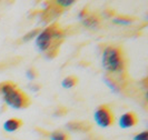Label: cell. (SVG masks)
<instances>
[{
	"instance_id": "obj_16",
	"label": "cell",
	"mask_w": 148,
	"mask_h": 140,
	"mask_svg": "<svg viewBox=\"0 0 148 140\" xmlns=\"http://www.w3.org/2000/svg\"><path fill=\"white\" fill-rule=\"evenodd\" d=\"M133 140H148V132L147 131H143L134 136Z\"/></svg>"
},
{
	"instance_id": "obj_13",
	"label": "cell",
	"mask_w": 148,
	"mask_h": 140,
	"mask_svg": "<svg viewBox=\"0 0 148 140\" xmlns=\"http://www.w3.org/2000/svg\"><path fill=\"white\" fill-rule=\"evenodd\" d=\"M40 32V29H34V30H30L28 33H26L23 37L20 39V44H22V42H28V41H30L31 39H35V38L38 36V33Z\"/></svg>"
},
{
	"instance_id": "obj_7",
	"label": "cell",
	"mask_w": 148,
	"mask_h": 140,
	"mask_svg": "<svg viewBox=\"0 0 148 140\" xmlns=\"http://www.w3.org/2000/svg\"><path fill=\"white\" fill-rule=\"evenodd\" d=\"M67 129L75 132H87L91 129V125L86 121H71L66 125Z\"/></svg>"
},
{
	"instance_id": "obj_8",
	"label": "cell",
	"mask_w": 148,
	"mask_h": 140,
	"mask_svg": "<svg viewBox=\"0 0 148 140\" xmlns=\"http://www.w3.org/2000/svg\"><path fill=\"white\" fill-rule=\"evenodd\" d=\"M23 125L21 119L19 118H10L5 121L3 124V129L7 132H15L17 130H19L21 128V126Z\"/></svg>"
},
{
	"instance_id": "obj_14",
	"label": "cell",
	"mask_w": 148,
	"mask_h": 140,
	"mask_svg": "<svg viewBox=\"0 0 148 140\" xmlns=\"http://www.w3.org/2000/svg\"><path fill=\"white\" fill-rule=\"evenodd\" d=\"M53 2H55V3H56V5H57L61 10L71 7V6L75 3L74 0H56V1H53Z\"/></svg>"
},
{
	"instance_id": "obj_18",
	"label": "cell",
	"mask_w": 148,
	"mask_h": 140,
	"mask_svg": "<svg viewBox=\"0 0 148 140\" xmlns=\"http://www.w3.org/2000/svg\"><path fill=\"white\" fill-rule=\"evenodd\" d=\"M85 140H101L100 138H97V137H88V138H86Z\"/></svg>"
},
{
	"instance_id": "obj_4",
	"label": "cell",
	"mask_w": 148,
	"mask_h": 140,
	"mask_svg": "<svg viewBox=\"0 0 148 140\" xmlns=\"http://www.w3.org/2000/svg\"><path fill=\"white\" fill-rule=\"evenodd\" d=\"M94 119L97 125L101 128H108L115 122V116L108 104L98 106L94 112Z\"/></svg>"
},
{
	"instance_id": "obj_15",
	"label": "cell",
	"mask_w": 148,
	"mask_h": 140,
	"mask_svg": "<svg viewBox=\"0 0 148 140\" xmlns=\"http://www.w3.org/2000/svg\"><path fill=\"white\" fill-rule=\"evenodd\" d=\"M26 76H27V78L29 79V80H35L36 78L38 77V71L36 68H34V67H31L29 68L27 71H26Z\"/></svg>"
},
{
	"instance_id": "obj_5",
	"label": "cell",
	"mask_w": 148,
	"mask_h": 140,
	"mask_svg": "<svg viewBox=\"0 0 148 140\" xmlns=\"http://www.w3.org/2000/svg\"><path fill=\"white\" fill-rule=\"evenodd\" d=\"M137 124H138V117H137V115L135 112H133V111L125 112L124 115H121L119 117L118 125L123 129H128V128L135 127Z\"/></svg>"
},
{
	"instance_id": "obj_6",
	"label": "cell",
	"mask_w": 148,
	"mask_h": 140,
	"mask_svg": "<svg viewBox=\"0 0 148 140\" xmlns=\"http://www.w3.org/2000/svg\"><path fill=\"white\" fill-rule=\"evenodd\" d=\"M82 23L84 27L88 28L90 30H97L100 28L101 26V18L98 14H88L86 18H84L82 20Z\"/></svg>"
},
{
	"instance_id": "obj_9",
	"label": "cell",
	"mask_w": 148,
	"mask_h": 140,
	"mask_svg": "<svg viewBox=\"0 0 148 140\" xmlns=\"http://www.w3.org/2000/svg\"><path fill=\"white\" fill-rule=\"evenodd\" d=\"M136 19L129 16H116L114 18H111V21L116 25H121V26H129L132 25Z\"/></svg>"
},
{
	"instance_id": "obj_11",
	"label": "cell",
	"mask_w": 148,
	"mask_h": 140,
	"mask_svg": "<svg viewBox=\"0 0 148 140\" xmlns=\"http://www.w3.org/2000/svg\"><path fill=\"white\" fill-rule=\"evenodd\" d=\"M77 83H78V78L76 76H68V77L62 79V81H61V87L65 89H70V88H74Z\"/></svg>"
},
{
	"instance_id": "obj_12",
	"label": "cell",
	"mask_w": 148,
	"mask_h": 140,
	"mask_svg": "<svg viewBox=\"0 0 148 140\" xmlns=\"http://www.w3.org/2000/svg\"><path fill=\"white\" fill-rule=\"evenodd\" d=\"M50 140H70V136L62 130H55L49 135Z\"/></svg>"
},
{
	"instance_id": "obj_3",
	"label": "cell",
	"mask_w": 148,
	"mask_h": 140,
	"mask_svg": "<svg viewBox=\"0 0 148 140\" xmlns=\"http://www.w3.org/2000/svg\"><path fill=\"white\" fill-rule=\"evenodd\" d=\"M5 103L9 106L10 108L15 109V110H20V109H25L27 107H29L30 99L22 90L18 88H15L11 90L10 92H8L6 96L2 97Z\"/></svg>"
},
{
	"instance_id": "obj_10",
	"label": "cell",
	"mask_w": 148,
	"mask_h": 140,
	"mask_svg": "<svg viewBox=\"0 0 148 140\" xmlns=\"http://www.w3.org/2000/svg\"><path fill=\"white\" fill-rule=\"evenodd\" d=\"M17 88V85L12 81H3L0 83V95L1 97L6 96L8 92H10L11 90Z\"/></svg>"
},
{
	"instance_id": "obj_1",
	"label": "cell",
	"mask_w": 148,
	"mask_h": 140,
	"mask_svg": "<svg viewBox=\"0 0 148 140\" xmlns=\"http://www.w3.org/2000/svg\"><path fill=\"white\" fill-rule=\"evenodd\" d=\"M101 65L119 87L127 78V59L123 47L118 44H106L101 53Z\"/></svg>"
},
{
	"instance_id": "obj_2",
	"label": "cell",
	"mask_w": 148,
	"mask_h": 140,
	"mask_svg": "<svg viewBox=\"0 0 148 140\" xmlns=\"http://www.w3.org/2000/svg\"><path fill=\"white\" fill-rule=\"evenodd\" d=\"M65 37V31L58 23L53 22L40 30L36 39V47L48 58H55L59 51V47Z\"/></svg>"
},
{
	"instance_id": "obj_17",
	"label": "cell",
	"mask_w": 148,
	"mask_h": 140,
	"mask_svg": "<svg viewBox=\"0 0 148 140\" xmlns=\"http://www.w3.org/2000/svg\"><path fill=\"white\" fill-rule=\"evenodd\" d=\"M29 89H31L32 91H38V90L40 89V86H39L38 83H32V85L29 86Z\"/></svg>"
}]
</instances>
